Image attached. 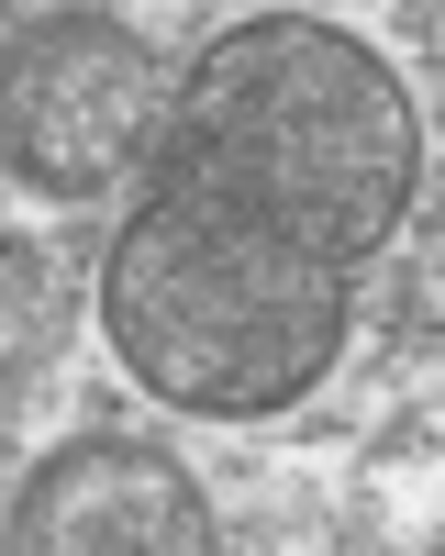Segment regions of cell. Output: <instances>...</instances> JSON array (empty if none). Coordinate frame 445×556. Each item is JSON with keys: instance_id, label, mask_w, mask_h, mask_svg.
Wrapping results in <instances>:
<instances>
[{"instance_id": "obj_2", "label": "cell", "mask_w": 445, "mask_h": 556, "mask_svg": "<svg viewBox=\"0 0 445 556\" xmlns=\"http://www.w3.org/2000/svg\"><path fill=\"white\" fill-rule=\"evenodd\" d=\"M345 301L356 267H323L212 190H156L101 267L112 356L145 401L201 424H256L323 390V367L345 356Z\"/></svg>"}, {"instance_id": "obj_3", "label": "cell", "mask_w": 445, "mask_h": 556, "mask_svg": "<svg viewBox=\"0 0 445 556\" xmlns=\"http://www.w3.org/2000/svg\"><path fill=\"white\" fill-rule=\"evenodd\" d=\"M167 56L112 12H44L0 45V178L34 201H101L156 167Z\"/></svg>"}, {"instance_id": "obj_4", "label": "cell", "mask_w": 445, "mask_h": 556, "mask_svg": "<svg viewBox=\"0 0 445 556\" xmlns=\"http://www.w3.org/2000/svg\"><path fill=\"white\" fill-rule=\"evenodd\" d=\"M0 545L12 556H201L212 545V501L156 445L78 434L0 501Z\"/></svg>"}, {"instance_id": "obj_1", "label": "cell", "mask_w": 445, "mask_h": 556, "mask_svg": "<svg viewBox=\"0 0 445 556\" xmlns=\"http://www.w3.org/2000/svg\"><path fill=\"white\" fill-rule=\"evenodd\" d=\"M167 190H212L323 267H368L423 190V123L379 45L312 12H256L212 34L167 89Z\"/></svg>"}]
</instances>
